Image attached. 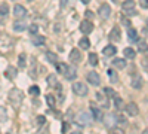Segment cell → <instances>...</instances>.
I'll return each mask as SVG.
<instances>
[{
	"label": "cell",
	"instance_id": "obj_1",
	"mask_svg": "<svg viewBox=\"0 0 148 134\" xmlns=\"http://www.w3.org/2000/svg\"><path fill=\"white\" fill-rule=\"evenodd\" d=\"M12 48H14V39L6 33H0V52L8 54L12 51Z\"/></svg>",
	"mask_w": 148,
	"mask_h": 134
},
{
	"label": "cell",
	"instance_id": "obj_2",
	"mask_svg": "<svg viewBox=\"0 0 148 134\" xmlns=\"http://www.w3.org/2000/svg\"><path fill=\"white\" fill-rule=\"evenodd\" d=\"M22 100H24V92H22L21 90L14 88V90L9 92V101H10V104L14 106L15 109H19V107H21Z\"/></svg>",
	"mask_w": 148,
	"mask_h": 134
},
{
	"label": "cell",
	"instance_id": "obj_3",
	"mask_svg": "<svg viewBox=\"0 0 148 134\" xmlns=\"http://www.w3.org/2000/svg\"><path fill=\"white\" fill-rule=\"evenodd\" d=\"M73 92L76 94V95H80V97H83V95H86L88 94V87H86V85L83 83V82H74L73 83Z\"/></svg>",
	"mask_w": 148,
	"mask_h": 134
},
{
	"label": "cell",
	"instance_id": "obj_4",
	"mask_svg": "<svg viewBox=\"0 0 148 134\" xmlns=\"http://www.w3.org/2000/svg\"><path fill=\"white\" fill-rule=\"evenodd\" d=\"M76 122L79 125H89L92 122V116L88 113V112H82L79 113V116L76 118Z\"/></svg>",
	"mask_w": 148,
	"mask_h": 134
},
{
	"label": "cell",
	"instance_id": "obj_5",
	"mask_svg": "<svg viewBox=\"0 0 148 134\" xmlns=\"http://www.w3.org/2000/svg\"><path fill=\"white\" fill-rule=\"evenodd\" d=\"M92 30H93V24H92V21H89V19L82 21V24H80V31H82L83 34H90Z\"/></svg>",
	"mask_w": 148,
	"mask_h": 134
},
{
	"label": "cell",
	"instance_id": "obj_6",
	"mask_svg": "<svg viewBox=\"0 0 148 134\" xmlns=\"http://www.w3.org/2000/svg\"><path fill=\"white\" fill-rule=\"evenodd\" d=\"M126 113L129 115V116H138V113H139V107H138V104L136 103H133V101H130L129 104H126Z\"/></svg>",
	"mask_w": 148,
	"mask_h": 134
},
{
	"label": "cell",
	"instance_id": "obj_7",
	"mask_svg": "<svg viewBox=\"0 0 148 134\" xmlns=\"http://www.w3.org/2000/svg\"><path fill=\"white\" fill-rule=\"evenodd\" d=\"M70 61L71 63H74V64H77V63H80L82 61V52L77 49V48H74V49H71V52H70Z\"/></svg>",
	"mask_w": 148,
	"mask_h": 134
},
{
	"label": "cell",
	"instance_id": "obj_8",
	"mask_svg": "<svg viewBox=\"0 0 148 134\" xmlns=\"http://www.w3.org/2000/svg\"><path fill=\"white\" fill-rule=\"evenodd\" d=\"M14 15H15L16 18H19V19L25 18V17H27V9L24 8L22 5H15V8H14Z\"/></svg>",
	"mask_w": 148,
	"mask_h": 134
},
{
	"label": "cell",
	"instance_id": "obj_9",
	"mask_svg": "<svg viewBox=\"0 0 148 134\" xmlns=\"http://www.w3.org/2000/svg\"><path fill=\"white\" fill-rule=\"evenodd\" d=\"M121 8H123V10L129 12V15H130V14H132V15L136 14V12H135V2H133V0H125V2H123V5H121Z\"/></svg>",
	"mask_w": 148,
	"mask_h": 134
},
{
	"label": "cell",
	"instance_id": "obj_10",
	"mask_svg": "<svg viewBox=\"0 0 148 134\" xmlns=\"http://www.w3.org/2000/svg\"><path fill=\"white\" fill-rule=\"evenodd\" d=\"M64 76H65L68 81L76 79V78H77V70H76V67H73V66H67V69H65V72H64Z\"/></svg>",
	"mask_w": 148,
	"mask_h": 134
},
{
	"label": "cell",
	"instance_id": "obj_11",
	"mask_svg": "<svg viewBox=\"0 0 148 134\" xmlns=\"http://www.w3.org/2000/svg\"><path fill=\"white\" fill-rule=\"evenodd\" d=\"M108 37H110V40H113V42H119V40L121 39V31H120V28H119V27H113V30H111L110 34H108Z\"/></svg>",
	"mask_w": 148,
	"mask_h": 134
},
{
	"label": "cell",
	"instance_id": "obj_12",
	"mask_svg": "<svg viewBox=\"0 0 148 134\" xmlns=\"http://www.w3.org/2000/svg\"><path fill=\"white\" fill-rule=\"evenodd\" d=\"M88 82L92 83V85H95V87H98V85L101 83V78H99V75H98L96 72H90L89 75H88Z\"/></svg>",
	"mask_w": 148,
	"mask_h": 134
},
{
	"label": "cell",
	"instance_id": "obj_13",
	"mask_svg": "<svg viewBox=\"0 0 148 134\" xmlns=\"http://www.w3.org/2000/svg\"><path fill=\"white\" fill-rule=\"evenodd\" d=\"M142 83H144L142 76H138V75H135V76L132 78V81H130L132 88H135V90H141V88H142Z\"/></svg>",
	"mask_w": 148,
	"mask_h": 134
},
{
	"label": "cell",
	"instance_id": "obj_14",
	"mask_svg": "<svg viewBox=\"0 0 148 134\" xmlns=\"http://www.w3.org/2000/svg\"><path fill=\"white\" fill-rule=\"evenodd\" d=\"M98 14H99V17L101 18H108L110 15H111V8L108 6V5H101V8H99V10H98Z\"/></svg>",
	"mask_w": 148,
	"mask_h": 134
},
{
	"label": "cell",
	"instance_id": "obj_15",
	"mask_svg": "<svg viewBox=\"0 0 148 134\" xmlns=\"http://www.w3.org/2000/svg\"><path fill=\"white\" fill-rule=\"evenodd\" d=\"M90 112H92V116L96 121H102V112H101L99 107H96L95 104H90Z\"/></svg>",
	"mask_w": 148,
	"mask_h": 134
},
{
	"label": "cell",
	"instance_id": "obj_16",
	"mask_svg": "<svg viewBox=\"0 0 148 134\" xmlns=\"http://www.w3.org/2000/svg\"><path fill=\"white\" fill-rule=\"evenodd\" d=\"M127 37H129V42H132V43H136V42L139 40L136 30L132 28V27H129V30H127Z\"/></svg>",
	"mask_w": 148,
	"mask_h": 134
},
{
	"label": "cell",
	"instance_id": "obj_17",
	"mask_svg": "<svg viewBox=\"0 0 148 134\" xmlns=\"http://www.w3.org/2000/svg\"><path fill=\"white\" fill-rule=\"evenodd\" d=\"M116 52H117V48L114 45H108V46L104 48V55L105 57H113Z\"/></svg>",
	"mask_w": 148,
	"mask_h": 134
},
{
	"label": "cell",
	"instance_id": "obj_18",
	"mask_svg": "<svg viewBox=\"0 0 148 134\" xmlns=\"http://www.w3.org/2000/svg\"><path fill=\"white\" fill-rule=\"evenodd\" d=\"M5 75H6V78H9V79H15L16 75H18V70H16L15 67L9 66V67L6 69V72H5Z\"/></svg>",
	"mask_w": 148,
	"mask_h": 134
},
{
	"label": "cell",
	"instance_id": "obj_19",
	"mask_svg": "<svg viewBox=\"0 0 148 134\" xmlns=\"http://www.w3.org/2000/svg\"><path fill=\"white\" fill-rule=\"evenodd\" d=\"M113 66L116 67V69H125L126 67V60L125 58H116L114 61H113Z\"/></svg>",
	"mask_w": 148,
	"mask_h": 134
},
{
	"label": "cell",
	"instance_id": "obj_20",
	"mask_svg": "<svg viewBox=\"0 0 148 134\" xmlns=\"http://www.w3.org/2000/svg\"><path fill=\"white\" fill-rule=\"evenodd\" d=\"M27 28V24L25 22H24V21H15L14 22V30L15 31H24V30H25Z\"/></svg>",
	"mask_w": 148,
	"mask_h": 134
},
{
	"label": "cell",
	"instance_id": "obj_21",
	"mask_svg": "<svg viewBox=\"0 0 148 134\" xmlns=\"http://www.w3.org/2000/svg\"><path fill=\"white\" fill-rule=\"evenodd\" d=\"M46 82H47V85H49L51 88H56V87H58V79H56V76H53V75H49L47 79H46Z\"/></svg>",
	"mask_w": 148,
	"mask_h": 134
},
{
	"label": "cell",
	"instance_id": "obj_22",
	"mask_svg": "<svg viewBox=\"0 0 148 134\" xmlns=\"http://www.w3.org/2000/svg\"><path fill=\"white\" fill-rule=\"evenodd\" d=\"M46 58H47V61H51L52 64H56V63H58V55H56L55 52L47 51V52H46Z\"/></svg>",
	"mask_w": 148,
	"mask_h": 134
},
{
	"label": "cell",
	"instance_id": "obj_23",
	"mask_svg": "<svg viewBox=\"0 0 148 134\" xmlns=\"http://www.w3.org/2000/svg\"><path fill=\"white\" fill-rule=\"evenodd\" d=\"M123 54H125V57H126V58H129V60H133L135 57H136V52H135V51L132 49V48H125Z\"/></svg>",
	"mask_w": 148,
	"mask_h": 134
},
{
	"label": "cell",
	"instance_id": "obj_24",
	"mask_svg": "<svg viewBox=\"0 0 148 134\" xmlns=\"http://www.w3.org/2000/svg\"><path fill=\"white\" fill-rule=\"evenodd\" d=\"M45 42H46L45 36H37V34H36V37L33 39V43H34L36 46H42V45H45Z\"/></svg>",
	"mask_w": 148,
	"mask_h": 134
},
{
	"label": "cell",
	"instance_id": "obj_25",
	"mask_svg": "<svg viewBox=\"0 0 148 134\" xmlns=\"http://www.w3.org/2000/svg\"><path fill=\"white\" fill-rule=\"evenodd\" d=\"M79 46L82 48V49H89V48H90V42H89V39H88V37L80 39V40H79Z\"/></svg>",
	"mask_w": 148,
	"mask_h": 134
},
{
	"label": "cell",
	"instance_id": "obj_26",
	"mask_svg": "<svg viewBox=\"0 0 148 134\" xmlns=\"http://www.w3.org/2000/svg\"><path fill=\"white\" fill-rule=\"evenodd\" d=\"M107 73H108V76H110V81L113 82V83H117L119 82V78H117V73L113 70V69H110V70H107Z\"/></svg>",
	"mask_w": 148,
	"mask_h": 134
},
{
	"label": "cell",
	"instance_id": "obj_27",
	"mask_svg": "<svg viewBox=\"0 0 148 134\" xmlns=\"http://www.w3.org/2000/svg\"><path fill=\"white\" fill-rule=\"evenodd\" d=\"M96 97H98V100H99V103H101V106H102L104 109H108V107H110V103H108V97H107V99H104V97H102L101 94H96Z\"/></svg>",
	"mask_w": 148,
	"mask_h": 134
},
{
	"label": "cell",
	"instance_id": "obj_28",
	"mask_svg": "<svg viewBox=\"0 0 148 134\" xmlns=\"http://www.w3.org/2000/svg\"><path fill=\"white\" fill-rule=\"evenodd\" d=\"M46 101H47V106H49V107H55V106H56V99H55L52 94L46 95Z\"/></svg>",
	"mask_w": 148,
	"mask_h": 134
},
{
	"label": "cell",
	"instance_id": "obj_29",
	"mask_svg": "<svg viewBox=\"0 0 148 134\" xmlns=\"http://www.w3.org/2000/svg\"><path fill=\"white\" fill-rule=\"evenodd\" d=\"M116 122L117 124H121V125H127V118L123 116V115H117L116 116Z\"/></svg>",
	"mask_w": 148,
	"mask_h": 134
},
{
	"label": "cell",
	"instance_id": "obj_30",
	"mask_svg": "<svg viewBox=\"0 0 148 134\" xmlns=\"http://www.w3.org/2000/svg\"><path fill=\"white\" fill-rule=\"evenodd\" d=\"M89 64L90 66H96L98 64V55L96 54H93V52L89 54Z\"/></svg>",
	"mask_w": 148,
	"mask_h": 134
},
{
	"label": "cell",
	"instance_id": "obj_31",
	"mask_svg": "<svg viewBox=\"0 0 148 134\" xmlns=\"http://www.w3.org/2000/svg\"><path fill=\"white\" fill-rule=\"evenodd\" d=\"M25 60H27L25 54H21V55H19V58H18V66H19V69L25 67Z\"/></svg>",
	"mask_w": 148,
	"mask_h": 134
},
{
	"label": "cell",
	"instance_id": "obj_32",
	"mask_svg": "<svg viewBox=\"0 0 148 134\" xmlns=\"http://www.w3.org/2000/svg\"><path fill=\"white\" fill-rule=\"evenodd\" d=\"M28 92L31 94V95H39L40 94V88L39 87H37V85H33V87H30V90H28Z\"/></svg>",
	"mask_w": 148,
	"mask_h": 134
},
{
	"label": "cell",
	"instance_id": "obj_33",
	"mask_svg": "<svg viewBox=\"0 0 148 134\" xmlns=\"http://www.w3.org/2000/svg\"><path fill=\"white\" fill-rule=\"evenodd\" d=\"M114 106L119 109V110H120V109H123V106H125V104H123V100L120 99V97H114Z\"/></svg>",
	"mask_w": 148,
	"mask_h": 134
},
{
	"label": "cell",
	"instance_id": "obj_34",
	"mask_svg": "<svg viewBox=\"0 0 148 134\" xmlns=\"http://www.w3.org/2000/svg\"><path fill=\"white\" fill-rule=\"evenodd\" d=\"M8 12H9V6L6 3L0 5V15H8Z\"/></svg>",
	"mask_w": 148,
	"mask_h": 134
},
{
	"label": "cell",
	"instance_id": "obj_35",
	"mask_svg": "<svg viewBox=\"0 0 148 134\" xmlns=\"http://www.w3.org/2000/svg\"><path fill=\"white\" fill-rule=\"evenodd\" d=\"M6 119H8V115H6V109H5V107H0V121H2V122H5Z\"/></svg>",
	"mask_w": 148,
	"mask_h": 134
},
{
	"label": "cell",
	"instance_id": "obj_36",
	"mask_svg": "<svg viewBox=\"0 0 148 134\" xmlns=\"http://www.w3.org/2000/svg\"><path fill=\"white\" fill-rule=\"evenodd\" d=\"M104 94H105L107 97H117V95H116V91L111 90V88H104Z\"/></svg>",
	"mask_w": 148,
	"mask_h": 134
},
{
	"label": "cell",
	"instance_id": "obj_37",
	"mask_svg": "<svg viewBox=\"0 0 148 134\" xmlns=\"http://www.w3.org/2000/svg\"><path fill=\"white\" fill-rule=\"evenodd\" d=\"M65 69H67V64H64V63H59V64H56V70L61 73V75H64Z\"/></svg>",
	"mask_w": 148,
	"mask_h": 134
},
{
	"label": "cell",
	"instance_id": "obj_38",
	"mask_svg": "<svg viewBox=\"0 0 148 134\" xmlns=\"http://www.w3.org/2000/svg\"><path fill=\"white\" fill-rule=\"evenodd\" d=\"M28 30H30L31 34H37V31H39V26H37V24H31V26L28 27Z\"/></svg>",
	"mask_w": 148,
	"mask_h": 134
},
{
	"label": "cell",
	"instance_id": "obj_39",
	"mask_svg": "<svg viewBox=\"0 0 148 134\" xmlns=\"http://www.w3.org/2000/svg\"><path fill=\"white\" fill-rule=\"evenodd\" d=\"M110 134H125V131L119 127H116V128H110Z\"/></svg>",
	"mask_w": 148,
	"mask_h": 134
},
{
	"label": "cell",
	"instance_id": "obj_40",
	"mask_svg": "<svg viewBox=\"0 0 148 134\" xmlns=\"http://www.w3.org/2000/svg\"><path fill=\"white\" fill-rule=\"evenodd\" d=\"M139 42V40H138ZM138 48H139V51H144V52H147V40H142V42H139L138 43Z\"/></svg>",
	"mask_w": 148,
	"mask_h": 134
},
{
	"label": "cell",
	"instance_id": "obj_41",
	"mask_svg": "<svg viewBox=\"0 0 148 134\" xmlns=\"http://www.w3.org/2000/svg\"><path fill=\"white\" fill-rule=\"evenodd\" d=\"M46 122V118L43 116V115H39V116H37V124H39V125H43Z\"/></svg>",
	"mask_w": 148,
	"mask_h": 134
},
{
	"label": "cell",
	"instance_id": "obj_42",
	"mask_svg": "<svg viewBox=\"0 0 148 134\" xmlns=\"http://www.w3.org/2000/svg\"><path fill=\"white\" fill-rule=\"evenodd\" d=\"M68 127H70V124H67V122H64V125H62V133L65 134L67 131H68Z\"/></svg>",
	"mask_w": 148,
	"mask_h": 134
},
{
	"label": "cell",
	"instance_id": "obj_43",
	"mask_svg": "<svg viewBox=\"0 0 148 134\" xmlns=\"http://www.w3.org/2000/svg\"><path fill=\"white\" fill-rule=\"evenodd\" d=\"M123 24H125L126 27H130V21L127 18H125V17H123Z\"/></svg>",
	"mask_w": 148,
	"mask_h": 134
},
{
	"label": "cell",
	"instance_id": "obj_44",
	"mask_svg": "<svg viewBox=\"0 0 148 134\" xmlns=\"http://www.w3.org/2000/svg\"><path fill=\"white\" fill-rule=\"evenodd\" d=\"M141 6H142L144 9H147V8H148V3H147V0H141Z\"/></svg>",
	"mask_w": 148,
	"mask_h": 134
},
{
	"label": "cell",
	"instance_id": "obj_45",
	"mask_svg": "<svg viewBox=\"0 0 148 134\" xmlns=\"http://www.w3.org/2000/svg\"><path fill=\"white\" fill-rule=\"evenodd\" d=\"M86 17L92 18V17H93V12H92V10H86Z\"/></svg>",
	"mask_w": 148,
	"mask_h": 134
},
{
	"label": "cell",
	"instance_id": "obj_46",
	"mask_svg": "<svg viewBox=\"0 0 148 134\" xmlns=\"http://www.w3.org/2000/svg\"><path fill=\"white\" fill-rule=\"evenodd\" d=\"M70 0H61V6H67Z\"/></svg>",
	"mask_w": 148,
	"mask_h": 134
},
{
	"label": "cell",
	"instance_id": "obj_47",
	"mask_svg": "<svg viewBox=\"0 0 148 134\" xmlns=\"http://www.w3.org/2000/svg\"><path fill=\"white\" fill-rule=\"evenodd\" d=\"M82 2H83V3H84V5H88V3H89V2H90V0H82Z\"/></svg>",
	"mask_w": 148,
	"mask_h": 134
},
{
	"label": "cell",
	"instance_id": "obj_48",
	"mask_svg": "<svg viewBox=\"0 0 148 134\" xmlns=\"http://www.w3.org/2000/svg\"><path fill=\"white\" fill-rule=\"evenodd\" d=\"M71 134H82V133H80V131H73Z\"/></svg>",
	"mask_w": 148,
	"mask_h": 134
},
{
	"label": "cell",
	"instance_id": "obj_49",
	"mask_svg": "<svg viewBox=\"0 0 148 134\" xmlns=\"http://www.w3.org/2000/svg\"><path fill=\"white\" fill-rule=\"evenodd\" d=\"M144 134H148V131H147V130H144Z\"/></svg>",
	"mask_w": 148,
	"mask_h": 134
},
{
	"label": "cell",
	"instance_id": "obj_50",
	"mask_svg": "<svg viewBox=\"0 0 148 134\" xmlns=\"http://www.w3.org/2000/svg\"><path fill=\"white\" fill-rule=\"evenodd\" d=\"M113 2H114V3H119V0H113Z\"/></svg>",
	"mask_w": 148,
	"mask_h": 134
},
{
	"label": "cell",
	"instance_id": "obj_51",
	"mask_svg": "<svg viewBox=\"0 0 148 134\" xmlns=\"http://www.w3.org/2000/svg\"><path fill=\"white\" fill-rule=\"evenodd\" d=\"M28 2H33V0H28Z\"/></svg>",
	"mask_w": 148,
	"mask_h": 134
}]
</instances>
